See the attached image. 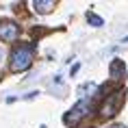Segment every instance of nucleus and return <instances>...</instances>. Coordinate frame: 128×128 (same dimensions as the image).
<instances>
[{
	"label": "nucleus",
	"mask_w": 128,
	"mask_h": 128,
	"mask_svg": "<svg viewBox=\"0 0 128 128\" xmlns=\"http://www.w3.org/2000/svg\"><path fill=\"white\" fill-rule=\"evenodd\" d=\"M124 89H115L113 94H108L104 98V102L100 104V115L102 117H113L117 111L122 108V102H124Z\"/></svg>",
	"instance_id": "2"
},
{
	"label": "nucleus",
	"mask_w": 128,
	"mask_h": 128,
	"mask_svg": "<svg viewBox=\"0 0 128 128\" xmlns=\"http://www.w3.org/2000/svg\"><path fill=\"white\" fill-rule=\"evenodd\" d=\"M33 54H35L33 44H18V46H13L11 54H9V70L13 74L28 70L30 63H33Z\"/></svg>",
	"instance_id": "1"
},
{
	"label": "nucleus",
	"mask_w": 128,
	"mask_h": 128,
	"mask_svg": "<svg viewBox=\"0 0 128 128\" xmlns=\"http://www.w3.org/2000/svg\"><path fill=\"white\" fill-rule=\"evenodd\" d=\"M20 37V26L11 20L0 22V41H15Z\"/></svg>",
	"instance_id": "4"
},
{
	"label": "nucleus",
	"mask_w": 128,
	"mask_h": 128,
	"mask_svg": "<svg viewBox=\"0 0 128 128\" xmlns=\"http://www.w3.org/2000/svg\"><path fill=\"white\" fill-rule=\"evenodd\" d=\"M108 70H111L113 80H124V78H126V65H124V61H122V59H113Z\"/></svg>",
	"instance_id": "5"
},
{
	"label": "nucleus",
	"mask_w": 128,
	"mask_h": 128,
	"mask_svg": "<svg viewBox=\"0 0 128 128\" xmlns=\"http://www.w3.org/2000/svg\"><path fill=\"white\" fill-rule=\"evenodd\" d=\"M108 128H128V126H122V124H113V126H108Z\"/></svg>",
	"instance_id": "8"
},
{
	"label": "nucleus",
	"mask_w": 128,
	"mask_h": 128,
	"mask_svg": "<svg viewBox=\"0 0 128 128\" xmlns=\"http://www.w3.org/2000/svg\"><path fill=\"white\" fill-rule=\"evenodd\" d=\"M2 56H4V52H2V50H0V63H2Z\"/></svg>",
	"instance_id": "9"
},
{
	"label": "nucleus",
	"mask_w": 128,
	"mask_h": 128,
	"mask_svg": "<svg viewBox=\"0 0 128 128\" xmlns=\"http://www.w3.org/2000/svg\"><path fill=\"white\" fill-rule=\"evenodd\" d=\"M54 7H56L54 0H35L33 2V9L37 11V13H50Z\"/></svg>",
	"instance_id": "6"
},
{
	"label": "nucleus",
	"mask_w": 128,
	"mask_h": 128,
	"mask_svg": "<svg viewBox=\"0 0 128 128\" xmlns=\"http://www.w3.org/2000/svg\"><path fill=\"white\" fill-rule=\"evenodd\" d=\"M87 20H89V24H91V26H102V24H104V20H102L100 15L91 13V11L87 13Z\"/></svg>",
	"instance_id": "7"
},
{
	"label": "nucleus",
	"mask_w": 128,
	"mask_h": 128,
	"mask_svg": "<svg viewBox=\"0 0 128 128\" xmlns=\"http://www.w3.org/2000/svg\"><path fill=\"white\" fill-rule=\"evenodd\" d=\"M89 111H91V100H87V98H82L80 102H76L74 106L70 108V113L63 117L65 120V124H76L78 120H82L85 115H89Z\"/></svg>",
	"instance_id": "3"
}]
</instances>
